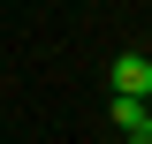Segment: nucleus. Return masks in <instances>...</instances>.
Returning <instances> with one entry per match:
<instances>
[{"instance_id": "obj_1", "label": "nucleus", "mask_w": 152, "mask_h": 144, "mask_svg": "<svg viewBox=\"0 0 152 144\" xmlns=\"http://www.w3.org/2000/svg\"><path fill=\"white\" fill-rule=\"evenodd\" d=\"M107 91H114V99H137V106H152V53H114Z\"/></svg>"}, {"instance_id": "obj_2", "label": "nucleus", "mask_w": 152, "mask_h": 144, "mask_svg": "<svg viewBox=\"0 0 152 144\" xmlns=\"http://www.w3.org/2000/svg\"><path fill=\"white\" fill-rule=\"evenodd\" d=\"M107 114H114V129H137L152 106H137V99H114V91H107Z\"/></svg>"}, {"instance_id": "obj_3", "label": "nucleus", "mask_w": 152, "mask_h": 144, "mask_svg": "<svg viewBox=\"0 0 152 144\" xmlns=\"http://www.w3.org/2000/svg\"><path fill=\"white\" fill-rule=\"evenodd\" d=\"M122 137H129V144H152V114H145L137 129H122Z\"/></svg>"}]
</instances>
